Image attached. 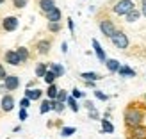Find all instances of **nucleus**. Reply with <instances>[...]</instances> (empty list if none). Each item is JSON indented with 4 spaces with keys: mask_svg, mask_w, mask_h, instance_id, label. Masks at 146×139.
<instances>
[{
    "mask_svg": "<svg viewBox=\"0 0 146 139\" xmlns=\"http://www.w3.org/2000/svg\"><path fill=\"white\" fill-rule=\"evenodd\" d=\"M5 77H7V73H5V68L0 64V80H5Z\"/></svg>",
    "mask_w": 146,
    "mask_h": 139,
    "instance_id": "72a5a7b5",
    "label": "nucleus"
},
{
    "mask_svg": "<svg viewBox=\"0 0 146 139\" xmlns=\"http://www.w3.org/2000/svg\"><path fill=\"white\" fill-rule=\"evenodd\" d=\"M57 102H66L68 100V94H66V91H62V89H59V93H57V98H55Z\"/></svg>",
    "mask_w": 146,
    "mask_h": 139,
    "instance_id": "c85d7f7f",
    "label": "nucleus"
},
{
    "mask_svg": "<svg viewBox=\"0 0 146 139\" xmlns=\"http://www.w3.org/2000/svg\"><path fill=\"white\" fill-rule=\"evenodd\" d=\"M141 11L139 9H137V7H134V9L132 11H130V13H127L125 14V18H127V21H128V23H134V21H137V20H139V16H141Z\"/></svg>",
    "mask_w": 146,
    "mask_h": 139,
    "instance_id": "f8f14e48",
    "label": "nucleus"
},
{
    "mask_svg": "<svg viewBox=\"0 0 146 139\" xmlns=\"http://www.w3.org/2000/svg\"><path fill=\"white\" fill-rule=\"evenodd\" d=\"M144 116H146V112H144V109L139 104H128L127 109H125V112H123V120H125L127 128H130V127L143 125Z\"/></svg>",
    "mask_w": 146,
    "mask_h": 139,
    "instance_id": "f257e3e1",
    "label": "nucleus"
},
{
    "mask_svg": "<svg viewBox=\"0 0 146 139\" xmlns=\"http://www.w3.org/2000/svg\"><path fill=\"white\" fill-rule=\"evenodd\" d=\"M57 93H59V89H57V86H55V84H48L46 96H48V98H52V100H55V98H57Z\"/></svg>",
    "mask_w": 146,
    "mask_h": 139,
    "instance_id": "4be33fe9",
    "label": "nucleus"
},
{
    "mask_svg": "<svg viewBox=\"0 0 146 139\" xmlns=\"http://www.w3.org/2000/svg\"><path fill=\"white\" fill-rule=\"evenodd\" d=\"M61 134H62L64 137H68V136H71V134H75V128H73V127H64V128L61 130Z\"/></svg>",
    "mask_w": 146,
    "mask_h": 139,
    "instance_id": "c756f323",
    "label": "nucleus"
},
{
    "mask_svg": "<svg viewBox=\"0 0 146 139\" xmlns=\"http://www.w3.org/2000/svg\"><path fill=\"white\" fill-rule=\"evenodd\" d=\"M4 2H5V0H0V4H4Z\"/></svg>",
    "mask_w": 146,
    "mask_h": 139,
    "instance_id": "ea45409f",
    "label": "nucleus"
},
{
    "mask_svg": "<svg viewBox=\"0 0 146 139\" xmlns=\"http://www.w3.org/2000/svg\"><path fill=\"white\" fill-rule=\"evenodd\" d=\"M141 13H143V16L146 18V0H141Z\"/></svg>",
    "mask_w": 146,
    "mask_h": 139,
    "instance_id": "c9c22d12",
    "label": "nucleus"
},
{
    "mask_svg": "<svg viewBox=\"0 0 146 139\" xmlns=\"http://www.w3.org/2000/svg\"><path fill=\"white\" fill-rule=\"evenodd\" d=\"M29 4V0H13V5L16 7V9H21V7H25Z\"/></svg>",
    "mask_w": 146,
    "mask_h": 139,
    "instance_id": "cd10ccee",
    "label": "nucleus"
},
{
    "mask_svg": "<svg viewBox=\"0 0 146 139\" xmlns=\"http://www.w3.org/2000/svg\"><path fill=\"white\" fill-rule=\"evenodd\" d=\"M50 47H52L50 39H41V41H38V45H36V48H38V54H41V55H46V54L50 52Z\"/></svg>",
    "mask_w": 146,
    "mask_h": 139,
    "instance_id": "1a4fd4ad",
    "label": "nucleus"
},
{
    "mask_svg": "<svg viewBox=\"0 0 146 139\" xmlns=\"http://www.w3.org/2000/svg\"><path fill=\"white\" fill-rule=\"evenodd\" d=\"M45 14H46V20H48V21H61V11L57 9V7L50 9V11L45 13Z\"/></svg>",
    "mask_w": 146,
    "mask_h": 139,
    "instance_id": "4468645a",
    "label": "nucleus"
},
{
    "mask_svg": "<svg viewBox=\"0 0 146 139\" xmlns=\"http://www.w3.org/2000/svg\"><path fill=\"white\" fill-rule=\"evenodd\" d=\"M16 52H18V57H20L21 63H27V61H29V50H27L25 47H20Z\"/></svg>",
    "mask_w": 146,
    "mask_h": 139,
    "instance_id": "412c9836",
    "label": "nucleus"
},
{
    "mask_svg": "<svg viewBox=\"0 0 146 139\" xmlns=\"http://www.w3.org/2000/svg\"><path fill=\"white\" fill-rule=\"evenodd\" d=\"M5 63H9L11 66H18V64H21L20 57H18V52H14V50H7V52H5Z\"/></svg>",
    "mask_w": 146,
    "mask_h": 139,
    "instance_id": "6e6552de",
    "label": "nucleus"
},
{
    "mask_svg": "<svg viewBox=\"0 0 146 139\" xmlns=\"http://www.w3.org/2000/svg\"><path fill=\"white\" fill-rule=\"evenodd\" d=\"M55 102H57V100H52V98H48V100L43 102V104H41V114H45V112H48V111H54Z\"/></svg>",
    "mask_w": 146,
    "mask_h": 139,
    "instance_id": "2eb2a0df",
    "label": "nucleus"
},
{
    "mask_svg": "<svg viewBox=\"0 0 146 139\" xmlns=\"http://www.w3.org/2000/svg\"><path fill=\"white\" fill-rule=\"evenodd\" d=\"M4 86H5V91H14L20 86V78L16 75H7L4 80Z\"/></svg>",
    "mask_w": 146,
    "mask_h": 139,
    "instance_id": "0eeeda50",
    "label": "nucleus"
},
{
    "mask_svg": "<svg viewBox=\"0 0 146 139\" xmlns=\"http://www.w3.org/2000/svg\"><path fill=\"white\" fill-rule=\"evenodd\" d=\"M135 7L134 0H118L114 5H112V11L118 14V16H125L127 13H130Z\"/></svg>",
    "mask_w": 146,
    "mask_h": 139,
    "instance_id": "f03ea898",
    "label": "nucleus"
},
{
    "mask_svg": "<svg viewBox=\"0 0 146 139\" xmlns=\"http://www.w3.org/2000/svg\"><path fill=\"white\" fill-rule=\"evenodd\" d=\"M105 64H107V70L111 71V73H118V70H119V66H121V64L116 61V59H109V61H105Z\"/></svg>",
    "mask_w": 146,
    "mask_h": 139,
    "instance_id": "f3484780",
    "label": "nucleus"
},
{
    "mask_svg": "<svg viewBox=\"0 0 146 139\" xmlns=\"http://www.w3.org/2000/svg\"><path fill=\"white\" fill-rule=\"evenodd\" d=\"M55 78H57V75L54 73V70H46L45 77H43V80H45L46 84H54V82H55Z\"/></svg>",
    "mask_w": 146,
    "mask_h": 139,
    "instance_id": "aec40b11",
    "label": "nucleus"
},
{
    "mask_svg": "<svg viewBox=\"0 0 146 139\" xmlns=\"http://www.w3.org/2000/svg\"><path fill=\"white\" fill-rule=\"evenodd\" d=\"M48 31L50 32H59L61 31V23L59 21H48Z\"/></svg>",
    "mask_w": 146,
    "mask_h": 139,
    "instance_id": "bb28decb",
    "label": "nucleus"
},
{
    "mask_svg": "<svg viewBox=\"0 0 146 139\" xmlns=\"http://www.w3.org/2000/svg\"><path fill=\"white\" fill-rule=\"evenodd\" d=\"M54 111H57V112H62V111H64V102H55V107H54Z\"/></svg>",
    "mask_w": 146,
    "mask_h": 139,
    "instance_id": "2f4dec72",
    "label": "nucleus"
},
{
    "mask_svg": "<svg viewBox=\"0 0 146 139\" xmlns=\"http://www.w3.org/2000/svg\"><path fill=\"white\" fill-rule=\"evenodd\" d=\"M73 96H75V98H82V96H84V93H82V91H78V89H73Z\"/></svg>",
    "mask_w": 146,
    "mask_h": 139,
    "instance_id": "e433bc0d",
    "label": "nucleus"
},
{
    "mask_svg": "<svg viewBox=\"0 0 146 139\" xmlns=\"http://www.w3.org/2000/svg\"><path fill=\"white\" fill-rule=\"evenodd\" d=\"M118 73H119L121 77H135V71L132 68H128V66H119Z\"/></svg>",
    "mask_w": 146,
    "mask_h": 139,
    "instance_id": "a211bd4d",
    "label": "nucleus"
},
{
    "mask_svg": "<svg viewBox=\"0 0 146 139\" xmlns=\"http://www.w3.org/2000/svg\"><path fill=\"white\" fill-rule=\"evenodd\" d=\"M98 27H100V31H102V34L105 36V38H112L114 36V32L118 31V29H116V25L112 23L111 20H100V23H98Z\"/></svg>",
    "mask_w": 146,
    "mask_h": 139,
    "instance_id": "20e7f679",
    "label": "nucleus"
},
{
    "mask_svg": "<svg viewBox=\"0 0 146 139\" xmlns=\"http://www.w3.org/2000/svg\"><path fill=\"white\" fill-rule=\"evenodd\" d=\"M2 111L4 112H9V111H13V107H14V98L11 96V94H5V96L2 98Z\"/></svg>",
    "mask_w": 146,
    "mask_h": 139,
    "instance_id": "9d476101",
    "label": "nucleus"
},
{
    "mask_svg": "<svg viewBox=\"0 0 146 139\" xmlns=\"http://www.w3.org/2000/svg\"><path fill=\"white\" fill-rule=\"evenodd\" d=\"M68 27H70V31H71V32H73V21H71V18H70V20H68Z\"/></svg>",
    "mask_w": 146,
    "mask_h": 139,
    "instance_id": "4c0bfd02",
    "label": "nucleus"
},
{
    "mask_svg": "<svg viewBox=\"0 0 146 139\" xmlns=\"http://www.w3.org/2000/svg\"><path fill=\"white\" fill-rule=\"evenodd\" d=\"M45 73H46V64L45 63H39L38 66H36V75L43 78V77H45Z\"/></svg>",
    "mask_w": 146,
    "mask_h": 139,
    "instance_id": "393cba45",
    "label": "nucleus"
},
{
    "mask_svg": "<svg viewBox=\"0 0 146 139\" xmlns=\"http://www.w3.org/2000/svg\"><path fill=\"white\" fill-rule=\"evenodd\" d=\"M94 96H96L98 100H104V102H107V100H109V96H107V94H104L102 91H94Z\"/></svg>",
    "mask_w": 146,
    "mask_h": 139,
    "instance_id": "7c9ffc66",
    "label": "nucleus"
},
{
    "mask_svg": "<svg viewBox=\"0 0 146 139\" xmlns=\"http://www.w3.org/2000/svg\"><path fill=\"white\" fill-rule=\"evenodd\" d=\"M93 48H94V54H96V57L102 61V63H105L107 59H105V52H104V48L100 47V43L96 41V39H93Z\"/></svg>",
    "mask_w": 146,
    "mask_h": 139,
    "instance_id": "9b49d317",
    "label": "nucleus"
},
{
    "mask_svg": "<svg viewBox=\"0 0 146 139\" xmlns=\"http://www.w3.org/2000/svg\"><path fill=\"white\" fill-rule=\"evenodd\" d=\"M2 27H4V31H7V32L16 31V29H18V18L16 16H7V18H4Z\"/></svg>",
    "mask_w": 146,
    "mask_h": 139,
    "instance_id": "423d86ee",
    "label": "nucleus"
},
{
    "mask_svg": "<svg viewBox=\"0 0 146 139\" xmlns=\"http://www.w3.org/2000/svg\"><path fill=\"white\" fill-rule=\"evenodd\" d=\"M29 104H31V98H27V96H25V98H21V102H20V105L23 107V109H27Z\"/></svg>",
    "mask_w": 146,
    "mask_h": 139,
    "instance_id": "473e14b6",
    "label": "nucleus"
},
{
    "mask_svg": "<svg viewBox=\"0 0 146 139\" xmlns=\"http://www.w3.org/2000/svg\"><path fill=\"white\" fill-rule=\"evenodd\" d=\"M80 78H84L86 82L89 80V82H94V80H100L102 75L100 73H94V71H84V73H80Z\"/></svg>",
    "mask_w": 146,
    "mask_h": 139,
    "instance_id": "ddd939ff",
    "label": "nucleus"
},
{
    "mask_svg": "<svg viewBox=\"0 0 146 139\" xmlns=\"http://www.w3.org/2000/svg\"><path fill=\"white\" fill-rule=\"evenodd\" d=\"M39 7H41L43 13H48L50 9L55 7V2H54V0H39Z\"/></svg>",
    "mask_w": 146,
    "mask_h": 139,
    "instance_id": "dca6fc26",
    "label": "nucleus"
},
{
    "mask_svg": "<svg viewBox=\"0 0 146 139\" xmlns=\"http://www.w3.org/2000/svg\"><path fill=\"white\" fill-rule=\"evenodd\" d=\"M127 137L128 139H146V127L137 125V127L127 128Z\"/></svg>",
    "mask_w": 146,
    "mask_h": 139,
    "instance_id": "39448f33",
    "label": "nucleus"
},
{
    "mask_svg": "<svg viewBox=\"0 0 146 139\" xmlns=\"http://www.w3.org/2000/svg\"><path fill=\"white\" fill-rule=\"evenodd\" d=\"M111 41H112V45H114L116 48H119V50H125V48H128V45H130L128 36L123 32V31H116L114 36L111 38Z\"/></svg>",
    "mask_w": 146,
    "mask_h": 139,
    "instance_id": "7ed1b4c3",
    "label": "nucleus"
},
{
    "mask_svg": "<svg viewBox=\"0 0 146 139\" xmlns=\"http://www.w3.org/2000/svg\"><path fill=\"white\" fill-rule=\"evenodd\" d=\"M102 130L107 134H112L114 132V127H112V123L109 121V120H102Z\"/></svg>",
    "mask_w": 146,
    "mask_h": 139,
    "instance_id": "5701e85b",
    "label": "nucleus"
},
{
    "mask_svg": "<svg viewBox=\"0 0 146 139\" xmlns=\"http://www.w3.org/2000/svg\"><path fill=\"white\" fill-rule=\"evenodd\" d=\"M143 102H144V105H146V94H144V96H143Z\"/></svg>",
    "mask_w": 146,
    "mask_h": 139,
    "instance_id": "58836bf2",
    "label": "nucleus"
},
{
    "mask_svg": "<svg viewBox=\"0 0 146 139\" xmlns=\"http://www.w3.org/2000/svg\"><path fill=\"white\" fill-rule=\"evenodd\" d=\"M50 70H54V73H55L57 77H62V75H64V68L61 66V64H57V63H52Z\"/></svg>",
    "mask_w": 146,
    "mask_h": 139,
    "instance_id": "b1692460",
    "label": "nucleus"
},
{
    "mask_svg": "<svg viewBox=\"0 0 146 139\" xmlns=\"http://www.w3.org/2000/svg\"><path fill=\"white\" fill-rule=\"evenodd\" d=\"M25 96L31 98V100H39L41 98V89H27Z\"/></svg>",
    "mask_w": 146,
    "mask_h": 139,
    "instance_id": "6ab92c4d",
    "label": "nucleus"
},
{
    "mask_svg": "<svg viewBox=\"0 0 146 139\" xmlns=\"http://www.w3.org/2000/svg\"><path fill=\"white\" fill-rule=\"evenodd\" d=\"M68 105H70V109H71V111L73 112H77L78 111V104H77V100H75V96H68Z\"/></svg>",
    "mask_w": 146,
    "mask_h": 139,
    "instance_id": "a878e982",
    "label": "nucleus"
},
{
    "mask_svg": "<svg viewBox=\"0 0 146 139\" xmlns=\"http://www.w3.org/2000/svg\"><path fill=\"white\" fill-rule=\"evenodd\" d=\"M20 120H27V109H20Z\"/></svg>",
    "mask_w": 146,
    "mask_h": 139,
    "instance_id": "f704fd0d",
    "label": "nucleus"
}]
</instances>
